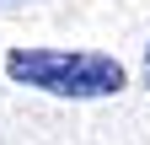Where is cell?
Segmentation results:
<instances>
[{
  "instance_id": "cell-1",
  "label": "cell",
  "mask_w": 150,
  "mask_h": 145,
  "mask_svg": "<svg viewBox=\"0 0 150 145\" xmlns=\"http://www.w3.org/2000/svg\"><path fill=\"white\" fill-rule=\"evenodd\" d=\"M6 75L48 97H118L129 86V70L97 48H11Z\"/></svg>"
},
{
  "instance_id": "cell-2",
  "label": "cell",
  "mask_w": 150,
  "mask_h": 145,
  "mask_svg": "<svg viewBox=\"0 0 150 145\" xmlns=\"http://www.w3.org/2000/svg\"><path fill=\"white\" fill-rule=\"evenodd\" d=\"M145 86H150V48H145Z\"/></svg>"
}]
</instances>
